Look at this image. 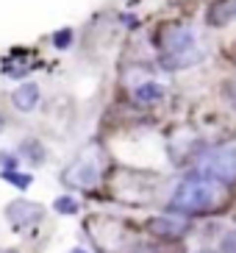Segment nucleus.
I'll return each instance as SVG.
<instances>
[{
  "label": "nucleus",
  "instance_id": "nucleus-4",
  "mask_svg": "<svg viewBox=\"0 0 236 253\" xmlns=\"http://www.w3.org/2000/svg\"><path fill=\"white\" fill-rule=\"evenodd\" d=\"M61 181L70 189H92L100 181V156L83 153V156L73 159L61 172Z\"/></svg>",
  "mask_w": 236,
  "mask_h": 253
},
{
  "label": "nucleus",
  "instance_id": "nucleus-6",
  "mask_svg": "<svg viewBox=\"0 0 236 253\" xmlns=\"http://www.w3.org/2000/svg\"><path fill=\"white\" fill-rule=\"evenodd\" d=\"M145 228L156 239H181V237H186L189 223L181 220V217H172V214H158V217H150L148 223H145Z\"/></svg>",
  "mask_w": 236,
  "mask_h": 253
},
{
  "label": "nucleus",
  "instance_id": "nucleus-7",
  "mask_svg": "<svg viewBox=\"0 0 236 253\" xmlns=\"http://www.w3.org/2000/svg\"><path fill=\"white\" fill-rule=\"evenodd\" d=\"M236 20V0H211L206 8V25L211 28H225Z\"/></svg>",
  "mask_w": 236,
  "mask_h": 253
},
{
  "label": "nucleus",
  "instance_id": "nucleus-18",
  "mask_svg": "<svg viewBox=\"0 0 236 253\" xmlns=\"http://www.w3.org/2000/svg\"><path fill=\"white\" fill-rule=\"evenodd\" d=\"M70 253H86V251H81V248H75V251H70Z\"/></svg>",
  "mask_w": 236,
  "mask_h": 253
},
{
  "label": "nucleus",
  "instance_id": "nucleus-2",
  "mask_svg": "<svg viewBox=\"0 0 236 253\" xmlns=\"http://www.w3.org/2000/svg\"><path fill=\"white\" fill-rule=\"evenodd\" d=\"M158 50L164 70H186L206 56L203 39L189 25H164L158 34Z\"/></svg>",
  "mask_w": 236,
  "mask_h": 253
},
{
  "label": "nucleus",
  "instance_id": "nucleus-9",
  "mask_svg": "<svg viewBox=\"0 0 236 253\" xmlns=\"http://www.w3.org/2000/svg\"><path fill=\"white\" fill-rule=\"evenodd\" d=\"M20 156L28 164H34V167H42L47 162V148H44L37 136H28V139L20 142Z\"/></svg>",
  "mask_w": 236,
  "mask_h": 253
},
{
  "label": "nucleus",
  "instance_id": "nucleus-3",
  "mask_svg": "<svg viewBox=\"0 0 236 253\" xmlns=\"http://www.w3.org/2000/svg\"><path fill=\"white\" fill-rule=\"evenodd\" d=\"M195 172L208 175V178L220 181V184H234L236 181V142L220 145V148L208 150L197 159Z\"/></svg>",
  "mask_w": 236,
  "mask_h": 253
},
{
  "label": "nucleus",
  "instance_id": "nucleus-8",
  "mask_svg": "<svg viewBox=\"0 0 236 253\" xmlns=\"http://www.w3.org/2000/svg\"><path fill=\"white\" fill-rule=\"evenodd\" d=\"M11 103H14L17 112L31 114L34 109H37V103H39V84H34V81L20 84V86L14 89V95H11Z\"/></svg>",
  "mask_w": 236,
  "mask_h": 253
},
{
  "label": "nucleus",
  "instance_id": "nucleus-5",
  "mask_svg": "<svg viewBox=\"0 0 236 253\" xmlns=\"http://www.w3.org/2000/svg\"><path fill=\"white\" fill-rule=\"evenodd\" d=\"M42 217H44V206H39V203H34V201H22L20 198V201H11L6 206V220L14 231L37 225Z\"/></svg>",
  "mask_w": 236,
  "mask_h": 253
},
{
  "label": "nucleus",
  "instance_id": "nucleus-15",
  "mask_svg": "<svg viewBox=\"0 0 236 253\" xmlns=\"http://www.w3.org/2000/svg\"><path fill=\"white\" fill-rule=\"evenodd\" d=\"M17 162H20V159H17L14 153H6V150H0V167H3V172L17 170Z\"/></svg>",
  "mask_w": 236,
  "mask_h": 253
},
{
  "label": "nucleus",
  "instance_id": "nucleus-20",
  "mask_svg": "<svg viewBox=\"0 0 236 253\" xmlns=\"http://www.w3.org/2000/svg\"><path fill=\"white\" fill-rule=\"evenodd\" d=\"M203 253H211V251H203Z\"/></svg>",
  "mask_w": 236,
  "mask_h": 253
},
{
  "label": "nucleus",
  "instance_id": "nucleus-1",
  "mask_svg": "<svg viewBox=\"0 0 236 253\" xmlns=\"http://www.w3.org/2000/svg\"><path fill=\"white\" fill-rule=\"evenodd\" d=\"M228 201H231L228 184H220L208 175L192 172L172 192L170 209L181 211V214H214V211H222L228 206Z\"/></svg>",
  "mask_w": 236,
  "mask_h": 253
},
{
  "label": "nucleus",
  "instance_id": "nucleus-19",
  "mask_svg": "<svg viewBox=\"0 0 236 253\" xmlns=\"http://www.w3.org/2000/svg\"><path fill=\"white\" fill-rule=\"evenodd\" d=\"M3 253H17V251H3Z\"/></svg>",
  "mask_w": 236,
  "mask_h": 253
},
{
  "label": "nucleus",
  "instance_id": "nucleus-14",
  "mask_svg": "<svg viewBox=\"0 0 236 253\" xmlns=\"http://www.w3.org/2000/svg\"><path fill=\"white\" fill-rule=\"evenodd\" d=\"M220 253H236V231H228L220 239Z\"/></svg>",
  "mask_w": 236,
  "mask_h": 253
},
{
  "label": "nucleus",
  "instance_id": "nucleus-16",
  "mask_svg": "<svg viewBox=\"0 0 236 253\" xmlns=\"http://www.w3.org/2000/svg\"><path fill=\"white\" fill-rule=\"evenodd\" d=\"M133 253H158V251H150V248H139V251H133Z\"/></svg>",
  "mask_w": 236,
  "mask_h": 253
},
{
  "label": "nucleus",
  "instance_id": "nucleus-17",
  "mask_svg": "<svg viewBox=\"0 0 236 253\" xmlns=\"http://www.w3.org/2000/svg\"><path fill=\"white\" fill-rule=\"evenodd\" d=\"M3 128H6V120H3V114H0V134H3Z\"/></svg>",
  "mask_w": 236,
  "mask_h": 253
},
{
  "label": "nucleus",
  "instance_id": "nucleus-11",
  "mask_svg": "<svg viewBox=\"0 0 236 253\" xmlns=\"http://www.w3.org/2000/svg\"><path fill=\"white\" fill-rule=\"evenodd\" d=\"M53 209H56L59 214H78L81 203L75 201V198H70V195H61V198H56V201H53Z\"/></svg>",
  "mask_w": 236,
  "mask_h": 253
},
{
  "label": "nucleus",
  "instance_id": "nucleus-12",
  "mask_svg": "<svg viewBox=\"0 0 236 253\" xmlns=\"http://www.w3.org/2000/svg\"><path fill=\"white\" fill-rule=\"evenodd\" d=\"M3 181H8V184H14L17 189H28V186L34 184V178H31L28 172H17V170L3 172Z\"/></svg>",
  "mask_w": 236,
  "mask_h": 253
},
{
  "label": "nucleus",
  "instance_id": "nucleus-13",
  "mask_svg": "<svg viewBox=\"0 0 236 253\" xmlns=\"http://www.w3.org/2000/svg\"><path fill=\"white\" fill-rule=\"evenodd\" d=\"M73 28H61L53 34V47H59V50H67V47L73 45Z\"/></svg>",
  "mask_w": 236,
  "mask_h": 253
},
{
  "label": "nucleus",
  "instance_id": "nucleus-10",
  "mask_svg": "<svg viewBox=\"0 0 236 253\" xmlns=\"http://www.w3.org/2000/svg\"><path fill=\"white\" fill-rule=\"evenodd\" d=\"M133 97L139 100V103H153V100H158V97H164V86L161 84H139L136 89H133Z\"/></svg>",
  "mask_w": 236,
  "mask_h": 253
}]
</instances>
